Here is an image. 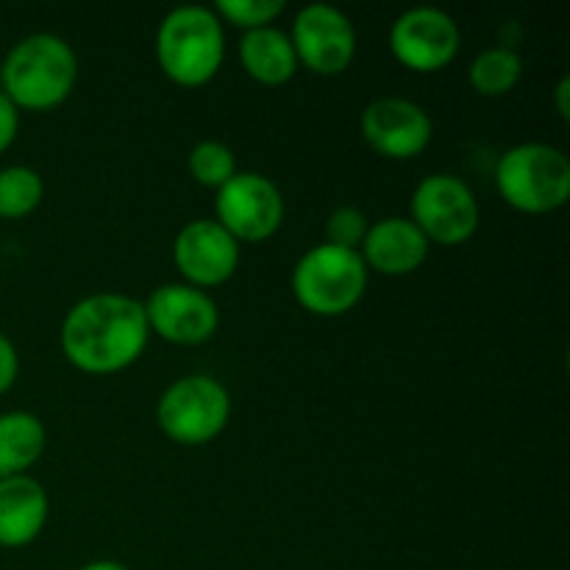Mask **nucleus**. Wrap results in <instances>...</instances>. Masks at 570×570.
<instances>
[{
	"instance_id": "26",
	"label": "nucleus",
	"mask_w": 570,
	"mask_h": 570,
	"mask_svg": "<svg viewBox=\"0 0 570 570\" xmlns=\"http://www.w3.org/2000/svg\"><path fill=\"white\" fill-rule=\"evenodd\" d=\"M78 570H131V568H126L122 562H115V560H95V562H87V566H81Z\"/></svg>"
},
{
	"instance_id": "13",
	"label": "nucleus",
	"mask_w": 570,
	"mask_h": 570,
	"mask_svg": "<svg viewBox=\"0 0 570 570\" xmlns=\"http://www.w3.org/2000/svg\"><path fill=\"white\" fill-rule=\"evenodd\" d=\"M173 262H176L184 284L198 289H215L237 273L239 243L215 217H200V220L187 223L176 234Z\"/></svg>"
},
{
	"instance_id": "15",
	"label": "nucleus",
	"mask_w": 570,
	"mask_h": 570,
	"mask_svg": "<svg viewBox=\"0 0 570 570\" xmlns=\"http://www.w3.org/2000/svg\"><path fill=\"white\" fill-rule=\"evenodd\" d=\"M50 501L33 476L0 479V549H26L42 534Z\"/></svg>"
},
{
	"instance_id": "8",
	"label": "nucleus",
	"mask_w": 570,
	"mask_h": 570,
	"mask_svg": "<svg viewBox=\"0 0 570 570\" xmlns=\"http://www.w3.org/2000/svg\"><path fill=\"white\" fill-rule=\"evenodd\" d=\"M460 22L438 6H415L395 17L390 28V53L412 72H440L460 56Z\"/></svg>"
},
{
	"instance_id": "19",
	"label": "nucleus",
	"mask_w": 570,
	"mask_h": 570,
	"mask_svg": "<svg viewBox=\"0 0 570 570\" xmlns=\"http://www.w3.org/2000/svg\"><path fill=\"white\" fill-rule=\"evenodd\" d=\"M45 181L33 167L11 165L0 170V220H22L39 209Z\"/></svg>"
},
{
	"instance_id": "6",
	"label": "nucleus",
	"mask_w": 570,
	"mask_h": 570,
	"mask_svg": "<svg viewBox=\"0 0 570 570\" xmlns=\"http://www.w3.org/2000/svg\"><path fill=\"white\" fill-rule=\"evenodd\" d=\"M232 421V395L226 384L209 373H189L176 379L156 404V423L161 434L178 445L212 443Z\"/></svg>"
},
{
	"instance_id": "1",
	"label": "nucleus",
	"mask_w": 570,
	"mask_h": 570,
	"mask_svg": "<svg viewBox=\"0 0 570 570\" xmlns=\"http://www.w3.org/2000/svg\"><path fill=\"white\" fill-rule=\"evenodd\" d=\"M150 340L142 301L122 293H95L67 309L61 321V354L76 371L111 376L131 367Z\"/></svg>"
},
{
	"instance_id": "25",
	"label": "nucleus",
	"mask_w": 570,
	"mask_h": 570,
	"mask_svg": "<svg viewBox=\"0 0 570 570\" xmlns=\"http://www.w3.org/2000/svg\"><path fill=\"white\" fill-rule=\"evenodd\" d=\"M554 106L557 111H560L562 120H568L570 117V78L562 76L560 83L554 87Z\"/></svg>"
},
{
	"instance_id": "23",
	"label": "nucleus",
	"mask_w": 570,
	"mask_h": 570,
	"mask_svg": "<svg viewBox=\"0 0 570 570\" xmlns=\"http://www.w3.org/2000/svg\"><path fill=\"white\" fill-rule=\"evenodd\" d=\"M17 373H20V354H17L14 343L0 332V395L14 387Z\"/></svg>"
},
{
	"instance_id": "18",
	"label": "nucleus",
	"mask_w": 570,
	"mask_h": 570,
	"mask_svg": "<svg viewBox=\"0 0 570 570\" xmlns=\"http://www.w3.org/2000/svg\"><path fill=\"white\" fill-rule=\"evenodd\" d=\"M523 78V59L518 50L507 48V45H495V48L482 50L476 59L468 67V83L473 92L482 98H504L512 89L521 83Z\"/></svg>"
},
{
	"instance_id": "20",
	"label": "nucleus",
	"mask_w": 570,
	"mask_h": 570,
	"mask_svg": "<svg viewBox=\"0 0 570 570\" xmlns=\"http://www.w3.org/2000/svg\"><path fill=\"white\" fill-rule=\"evenodd\" d=\"M187 170L193 181H198L206 189H215V193L239 173L234 150L217 139H204V142L193 145L187 156Z\"/></svg>"
},
{
	"instance_id": "22",
	"label": "nucleus",
	"mask_w": 570,
	"mask_h": 570,
	"mask_svg": "<svg viewBox=\"0 0 570 570\" xmlns=\"http://www.w3.org/2000/svg\"><path fill=\"white\" fill-rule=\"evenodd\" d=\"M371 228L365 212L356 209V206H337V209L328 215L323 234H326V245L345 250H360L365 243V234Z\"/></svg>"
},
{
	"instance_id": "17",
	"label": "nucleus",
	"mask_w": 570,
	"mask_h": 570,
	"mask_svg": "<svg viewBox=\"0 0 570 570\" xmlns=\"http://www.w3.org/2000/svg\"><path fill=\"white\" fill-rule=\"evenodd\" d=\"M48 445L45 423L31 412H3L0 415V479L26 476Z\"/></svg>"
},
{
	"instance_id": "10",
	"label": "nucleus",
	"mask_w": 570,
	"mask_h": 570,
	"mask_svg": "<svg viewBox=\"0 0 570 570\" xmlns=\"http://www.w3.org/2000/svg\"><path fill=\"white\" fill-rule=\"evenodd\" d=\"M289 42L298 67L323 78L343 76L356 56L354 22L328 3L304 6L293 20Z\"/></svg>"
},
{
	"instance_id": "5",
	"label": "nucleus",
	"mask_w": 570,
	"mask_h": 570,
	"mask_svg": "<svg viewBox=\"0 0 570 570\" xmlns=\"http://www.w3.org/2000/svg\"><path fill=\"white\" fill-rule=\"evenodd\" d=\"M367 278L371 273L360 250L321 243L295 262L289 287L304 312L315 317H340L365 298Z\"/></svg>"
},
{
	"instance_id": "4",
	"label": "nucleus",
	"mask_w": 570,
	"mask_h": 570,
	"mask_svg": "<svg viewBox=\"0 0 570 570\" xmlns=\"http://www.w3.org/2000/svg\"><path fill=\"white\" fill-rule=\"evenodd\" d=\"M495 189L523 215H551L570 198V159L546 142H521L495 165Z\"/></svg>"
},
{
	"instance_id": "11",
	"label": "nucleus",
	"mask_w": 570,
	"mask_h": 570,
	"mask_svg": "<svg viewBox=\"0 0 570 570\" xmlns=\"http://www.w3.org/2000/svg\"><path fill=\"white\" fill-rule=\"evenodd\" d=\"M150 334L170 345H204L220 326V309L206 289L161 284L142 301Z\"/></svg>"
},
{
	"instance_id": "7",
	"label": "nucleus",
	"mask_w": 570,
	"mask_h": 570,
	"mask_svg": "<svg viewBox=\"0 0 570 570\" xmlns=\"http://www.w3.org/2000/svg\"><path fill=\"white\" fill-rule=\"evenodd\" d=\"M410 220L421 228L429 245L445 248L468 243L479 232L482 209L473 189L454 173H432L421 178L410 200Z\"/></svg>"
},
{
	"instance_id": "9",
	"label": "nucleus",
	"mask_w": 570,
	"mask_h": 570,
	"mask_svg": "<svg viewBox=\"0 0 570 570\" xmlns=\"http://www.w3.org/2000/svg\"><path fill=\"white\" fill-rule=\"evenodd\" d=\"M215 220L239 245L265 243L284 223L282 189L262 173L239 170L226 187L217 189Z\"/></svg>"
},
{
	"instance_id": "24",
	"label": "nucleus",
	"mask_w": 570,
	"mask_h": 570,
	"mask_svg": "<svg viewBox=\"0 0 570 570\" xmlns=\"http://www.w3.org/2000/svg\"><path fill=\"white\" fill-rule=\"evenodd\" d=\"M17 131H20V109L0 92V154L14 145Z\"/></svg>"
},
{
	"instance_id": "12",
	"label": "nucleus",
	"mask_w": 570,
	"mask_h": 570,
	"mask_svg": "<svg viewBox=\"0 0 570 570\" xmlns=\"http://www.w3.org/2000/svg\"><path fill=\"white\" fill-rule=\"evenodd\" d=\"M360 131L367 148L384 159L406 161L421 156L432 145L434 122L423 106L406 98H379L365 106Z\"/></svg>"
},
{
	"instance_id": "14",
	"label": "nucleus",
	"mask_w": 570,
	"mask_h": 570,
	"mask_svg": "<svg viewBox=\"0 0 570 570\" xmlns=\"http://www.w3.org/2000/svg\"><path fill=\"white\" fill-rule=\"evenodd\" d=\"M429 239L410 217H382L371 223L360 256L367 273L379 276H410L421 271L429 256Z\"/></svg>"
},
{
	"instance_id": "2",
	"label": "nucleus",
	"mask_w": 570,
	"mask_h": 570,
	"mask_svg": "<svg viewBox=\"0 0 570 570\" xmlns=\"http://www.w3.org/2000/svg\"><path fill=\"white\" fill-rule=\"evenodd\" d=\"M78 81V56L56 33H31L6 53L0 92L20 111L59 109Z\"/></svg>"
},
{
	"instance_id": "21",
	"label": "nucleus",
	"mask_w": 570,
	"mask_h": 570,
	"mask_svg": "<svg viewBox=\"0 0 570 570\" xmlns=\"http://www.w3.org/2000/svg\"><path fill=\"white\" fill-rule=\"evenodd\" d=\"M284 9H287L284 0H217L212 6L220 22L243 28V33L271 28L284 14Z\"/></svg>"
},
{
	"instance_id": "16",
	"label": "nucleus",
	"mask_w": 570,
	"mask_h": 570,
	"mask_svg": "<svg viewBox=\"0 0 570 570\" xmlns=\"http://www.w3.org/2000/svg\"><path fill=\"white\" fill-rule=\"evenodd\" d=\"M239 65L262 87H282L293 81L298 72L289 33L282 28H259V31H245L239 39Z\"/></svg>"
},
{
	"instance_id": "3",
	"label": "nucleus",
	"mask_w": 570,
	"mask_h": 570,
	"mask_svg": "<svg viewBox=\"0 0 570 570\" xmlns=\"http://www.w3.org/2000/svg\"><path fill=\"white\" fill-rule=\"evenodd\" d=\"M226 59L223 22L209 6H178L156 31V61L167 81L184 89L206 87Z\"/></svg>"
}]
</instances>
